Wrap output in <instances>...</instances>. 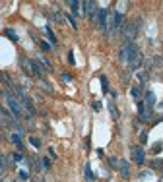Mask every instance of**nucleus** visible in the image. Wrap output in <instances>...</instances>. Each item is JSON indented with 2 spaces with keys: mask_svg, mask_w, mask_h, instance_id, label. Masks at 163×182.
<instances>
[{
  "mask_svg": "<svg viewBox=\"0 0 163 182\" xmlns=\"http://www.w3.org/2000/svg\"><path fill=\"white\" fill-rule=\"evenodd\" d=\"M118 60L124 62V64H130L132 70H138L140 64H142V56H140V51H138V45H136L134 41L126 43L124 47L118 51Z\"/></svg>",
  "mask_w": 163,
  "mask_h": 182,
  "instance_id": "nucleus-1",
  "label": "nucleus"
},
{
  "mask_svg": "<svg viewBox=\"0 0 163 182\" xmlns=\"http://www.w3.org/2000/svg\"><path fill=\"white\" fill-rule=\"evenodd\" d=\"M4 97H6V103H8V108L12 111L14 118H19L22 116V103H19V99H16L14 95L10 93L8 89H4Z\"/></svg>",
  "mask_w": 163,
  "mask_h": 182,
  "instance_id": "nucleus-2",
  "label": "nucleus"
},
{
  "mask_svg": "<svg viewBox=\"0 0 163 182\" xmlns=\"http://www.w3.org/2000/svg\"><path fill=\"white\" fill-rule=\"evenodd\" d=\"M154 116V111H149L144 105V101H138V120L140 122H149Z\"/></svg>",
  "mask_w": 163,
  "mask_h": 182,
  "instance_id": "nucleus-3",
  "label": "nucleus"
},
{
  "mask_svg": "<svg viewBox=\"0 0 163 182\" xmlns=\"http://www.w3.org/2000/svg\"><path fill=\"white\" fill-rule=\"evenodd\" d=\"M97 12H99V4H97V2H84V4H82V14L89 16L91 19H95Z\"/></svg>",
  "mask_w": 163,
  "mask_h": 182,
  "instance_id": "nucleus-4",
  "label": "nucleus"
},
{
  "mask_svg": "<svg viewBox=\"0 0 163 182\" xmlns=\"http://www.w3.org/2000/svg\"><path fill=\"white\" fill-rule=\"evenodd\" d=\"M136 31H138V27H136V24H134V21H128V24H126L124 27L121 29V33H122V37H124V39H126V41H128V43H130L132 39H134Z\"/></svg>",
  "mask_w": 163,
  "mask_h": 182,
  "instance_id": "nucleus-5",
  "label": "nucleus"
},
{
  "mask_svg": "<svg viewBox=\"0 0 163 182\" xmlns=\"http://www.w3.org/2000/svg\"><path fill=\"white\" fill-rule=\"evenodd\" d=\"M132 159H134V163L136 165H144V161H146V151H144V147H132Z\"/></svg>",
  "mask_w": 163,
  "mask_h": 182,
  "instance_id": "nucleus-6",
  "label": "nucleus"
},
{
  "mask_svg": "<svg viewBox=\"0 0 163 182\" xmlns=\"http://www.w3.org/2000/svg\"><path fill=\"white\" fill-rule=\"evenodd\" d=\"M122 24H124V16L122 12H113V31H121L122 29Z\"/></svg>",
  "mask_w": 163,
  "mask_h": 182,
  "instance_id": "nucleus-7",
  "label": "nucleus"
},
{
  "mask_svg": "<svg viewBox=\"0 0 163 182\" xmlns=\"http://www.w3.org/2000/svg\"><path fill=\"white\" fill-rule=\"evenodd\" d=\"M144 105L149 108V111H154V107H155V95H154V91H146Z\"/></svg>",
  "mask_w": 163,
  "mask_h": 182,
  "instance_id": "nucleus-8",
  "label": "nucleus"
},
{
  "mask_svg": "<svg viewBox=\"0 0 163 182\" xmlns=\"http://www.w3.org/2000/svg\"><path fill=\"white\" fill-rule=\"evenodd\" d=\"M45 33H47V39H49V43H51V47H56V45H58V39H56V35L52 33L51 25H45Z\"/></svg>",
  "mask_w": 163,
  "mask_h": 182,
  "instance_id": "nucleus-9",
  "label": "nucleus"
},
{
  "mask_svg": "<svg viewBox=\"0 0 163 182\" xmlns=\"http://www.w3.org/2000/svg\"><path fill=\"white\" fill-rule=\"evenodd\" d=\"M68 6H70V10H72V12H70L72 16H82V4H80V2H76V0H70Z\"/></svg>",
  "mask_w": 163,
  "mask_h": 182,
  "instance_id": "nucleus-10",
  "label": "nucleus"
},
{
  "mask_svg": "<svg viewBox=\"0 0 163 182\" xmlns=\"http://www.w3.org/2000/svg\"><path fill=\"white\" fill-rule=\"evenodd\" d=\"M118 171H121L122 178H128V176H130V163H128V161H121V167H118Z\"/></svg>",
  "mask_w": 163,
  "mask_h": 182,
  "instance_id": "nucleus-11",
  "label": "nucleus"
},
{
  "mask_svg": "<svg viewBox=\"0 0 163 182\" xmlns=\"http://www.w3.org/2000/svg\"><path fill=\"white\" fill-rule=\"evenodd\" d=\"M84 176H85L88 182H95V174H93L91 165H89V163H85V167H84Z\"/></svg>",
  "mask_w": 163,
  "mask_h": 182,
  "instance_id": "nucleus-12",
  "label": "nucleus"
},
{
  "mask_svg": "<svg viewBox=\"0 0 163 182\" xmlns=\"http://www.w3.org/2000/svg\"><path fill=\"white\" fill-rule=\"evenodd\" d=\"M4 35H6V37H8V39H10L12 43H19V37H18V33H16V31H14L12 27L4 29Z\"/></svg>",
  "mask_w": 163,
  "mask_h": 182,
  "instance_id": "nucleus-13",
  "label": "nucleus"
},
{
  "mask_svg": "<svg viewBox=\"0 0 163 182\" xmlns=\"http://www.w3.org/2000/svg\"><path fill=\"white\" fill-rule=\"evenodd\" d=\"M10 141L18 145V149H23V143H22V134H19V132H16V134H12V136H10Z\"/></svg>",
  "mask_w": 163,
  "mask_h": 182,
  "instance_id": "nucleus-14",
  "label": "nucleus"
},
{
  "mask_svg": "<svg viewBox=\"0 0 163 182\" xmlns=\"http://www.w3.org/2000/svg\"><path fill=\"white\" fill-rule=\"evenodd\" d=\"M31 39H33L35 43H37V45H39V47H41L45 52H47V51H51V49H52V47H51V43H47V41H41V39H37L35 35H33V33H31Z\"/></svg>",
  "mask_w": 163,
  "mask_h": 182,
  "instance_id": "nucleus-15",
  "label": "nucleus"
},
{
  "mask_svg": "<svg viewBox=\"0 0 163 182\" xmlns=\"http://www.w3.org/2000/svg\"><path fill=\"white\" fill-rule=\"evenodd\" d=\"M99 81H101V91L107 95L109 91H111V89H109V79H107V76H103V74H101V76H99Z\"/></svg>",
  "mask_w": 163,
  "mask_h": 182,
  "instance_id": "nucleus-16",
  "label": "nucleus"
},
{
  "mask_svg": "<svg viewBox=\"0 0 163 182\" xmlns=\"http://www.w3.org/2000/svg\"><path fill=\"white\" fill-rule=\"evenodd\" d=\"M130 95H132L134 99H138V101H140V97H142V87H140V85H134V87L130 89Z\"/></svg>",
  "mask_w": 163,
  "mask_h": 182,
  "instance_id": "nucleus-17",
  "label": "nucleus"
},
{
  "mask_svg": "<svg viewBox=\"0 0 163 182\" xmlns=\"http://www.w3.org/2000/svg\"><path fill=\"white\" fill-rule=\"evenodd\" d=\"M0 79H2V84L4 85H14V81H12V78H10L6 72H0Z\"/></svg>",
  "mask_w": 163,
  "mask_h": 182,
  "instance_id": "nucleus-18",
  "label": "nucleus"
},
{
  "mask_svg": "<svg viewBox=\"0 0 163 182\" xmlns=\"http://www.w3.org/2000/svg\"><path fill=\"white\" fill-rule=\"evenodd\" d=\"M41 85H43V89H45V91H47V93H49V95H52V93H55V91H52V85L49 84V81H47L45 78L41 79Z\"/></svg>",
  "mask_w": 163,
  "mask_h": 182,
  "instance_id": "nucleus-19",
  "label": "nucleus"
},
{
  "mask_svg": "<svg viewBox=\"0 0 163 182\" xmlns=\"http://www.w3.org/2000/svg\"><path fill=\"white\" fill-rule=\"evenodd\" d=\"M37 62H39V64L43 66V68H47V70H51V68H52V66H51V62L47 60L45 56H39V58H37Z\"/></svg>",
  "mask_w": 163,
  "mask_h": 182,
  "instance_id": "nucleus-20",
  "label": "nucleus"
},
{
  "mask_svg": "<svg viewBox=\"0 0 163 182\" xmlns=\"http://www.w3.org/2000/svg\"><path fill=\"white\" fill-rule=\"evenodd\" d=\"M107 107H109V111H111L113 118H115V120H118V112H116V107H115V103H107Z\"/></svg>",
  "mask_w": 163,
  "mask_h": 182,
  "instance_id": "nucleus-21",
  "label": "nucleus"
},
{
  "mask_svg": "<svg viewBox=\"0 0 163 182\" xmlns=\"http://www.w3.org/2000/svg\"><path fill=\"white\" fill-rule=\"evenodd\" d=\"M51 19H55V21H62V14L58 12V10H52V14H51Z\"/></svg>",
  "mask_w": 163,
  "mask_h": 182,
  "instance_id": "nucleus-22",
  "label": "nucleus"
},
{
  "mask_svg": "<svg viewBox=\"0 0 163 182\" xmlns=\"http://www.w3.org/2000/svg\"><path fill=\"white\" fill-rule=\"evenodd\" d=\"M8 168V159L4 155H0V171H6Z\"/></svg>",
  "mask_w": 163,
  "mask_h": 182,
  "instance_id": "nucleus-23",
  "label": "nucleus"
},
{
  "mask_svg": "<svg viewBox=\"0 0 163 182\" xmlns=\"http://www.w3.org/2000/svg\"><path fill=\"white\" fill-rule=\"evenodd\" d=\"M29 141H31L33 147H37V149L41 147V140H39V138H35V136H31V138H29Z\"/></svg>",
  "mask_w": 163,
  "mask_h": 182,
  "instance_id": "nucleus-24",
  "label": "nucleus"
},
{
  "mask_svg": "<svg viewBox=\"0 0 163 182\" xmlns=\"http://www.w3.org/2000/svg\"><path fill=\"white\" fill-rule=\"evenodd\" d=\"M109 163H111L113 168H118V167H121V161H118L116 157H111V159H109Z\"/></svg>",
  "mask_w": 163,
  "mask_h": 182,
  "instance_id": "nucleus-25",
  "label": "nucleus"
},
{
  "mask_svg": "<svg viewBox=\"0 0 163 182\" xmlns=\"http://www.w3.org/2000/svg\"><path fill=\"white\" fill-rule=\"evenodd\" d=\"M66 18H68V21H70V25H72V27H74V29H78V24H76V18H74V16H72V14H68Z\"/></svg>",
  "mask_w": 163,
  "mask_h": 182,
  "instance_id": "nucleus-26",
  "label": "nucleus"
},
{
  "mask_svg": "<svg viewBox=\"0 0 163 182\" xmlns=\"http://www.w3.org/2000/svg\"><path fill=\"white\" fill-rule=\"evenodd\" d=\"M41 165H43V168H45V171H49V168H51V159H43V161H41Z\"/></svg>",
  "mask_w": 163,
  "mask_h": 182,
  "instance_id": "nucleus-27",
  "label": "nucleus"
},
{
  "mask_svg": "<svg viewBox=\"0 0 163 182\" xmlns=\"http://www.w3.org/2000/svg\"><path fill=\"white\" fill-rule=\"evenodd\" d=\"M138 78H140V81H142V84H146V81H148V72H140Z\"/></svg>",
  "mask_w": 163,
  "mask_h": 182,
  "instance_id": "nucleus-28",
  "label": "nucleus"
},
{
  "mask_svg": "<svg viewBox=\"0 0 163 182\" xmlns=\"http://www.w3.org/2000/svg\"><path fill=\"white\" fill-rule=\"evenodd\" d=\"M62 81H66V84H70V81H72V76H70L68 72H62Z\"/></svg>",
  "mask_w": 163,
  "mask_h": 182,
  "instance_id": "nucleus-29",
  "label": "nucleus"
},
{
  "mask_svg": "<svg viewBox=\"0 0 163 182\" xmlns=\"http://www.w3.org/2000/svg\"><path fill=\"white\" fill-rule=\"evenodd\" d=\"M140 141H142V143L148 141V132H146V130H142V134H140Z\"/></svg>",
  "mask_w": 163,
  "mask_h": 182,
  "instance_id": "nucleus-30",
  "label": "nucleus"
},
{
  "mask_svg": "<svg viewBox=\"0 0 163 182\" xmlns=\"http://www.w3.org/2000/svg\"><path fill=\"white\" fill-rule=\"evenodd\" d=\"M68 64H72V66L76 64V60H74V52H72V51L68 52Z\"/></svg>",
  "mask_w": 163,
  "mask_h": 182,
  "instance_id": "nucleus-31",
  "label": "nucleus"
},
{
  "mask_svg": "<svg viewBox=\"0 0 163 182\" xmlns=\"http://www.w3.org/2000/svg\"><path fill=\"white\" fill-rule=\"evenodd\" d=\"M19 180H29V174L25 171H19Z\"/></svg>",
  "mask_w": 163,
  "mask_h": 182,
  "instance_id": "nucleus-32",
  "label": "nucleus"
},
{
  "mask_svg": "<svg viewBox=\"0 0 163 182\" xmlns=\"http://www.w3.org/2000/svg\"><path fill=\"white\" fill-rule=\"evenodd\" d=\"M101 107H103L101 101H95V103H93V111H101Z\"/></svg>",
  "mask_w": 163,
  "mask_h": 182,
  "instance_id": "nucleus-33",
  "label": "nucleus"
},
{
  "mask_svg": "<svg viewBox=\"0 0 163 182\" xmlns=\"http://www.w3.org/2000/svg\"><path fill=\"white\" fill-rule=\"evenodd\" d=\"M49 155H51V159H56V151L52 147H49Z\"/></svg>",
  "mask_w": 163,
  "mask_h": 182,
  "instance_id": "nucleus-34",
  "label": "nucleus"
},
{
  "mask_svg": "<svg viewBox=\"0 0 163 182\" xmlns=\"http://www.w3.org/2000/svg\"><path fill=\"white\" fill-rule=\"evenodd\" d=\"M22 159H23V153H16L14 155V161H22Z\"/></svg>",
  "mask_w": 163,
  "mask_h": 182,
  "instance_id": "nucleus-35",
  "label": "nucleus"
},
{
  "mask_svg": "<svg viewBox=\"0 0 163 182\" xmlns=\"http://www.w3.org/2000/svg\"><path fill=\"white\" fill-rule=\"evenodd\" d=\"M161 147H163V143H155V147H154V153H159V149H161Z\"/></svg>",
  "mask_w": 163,
  "mask_h": 182,
  "instance_id": "nucleus-36",
  "label": "nucleus"
},
{
  "mask_svg": "<svg viewBox=\"0 0 163 182\" xmlns=\"http://www.w3.org/2000/svg\"><path fill=\"white\" fill-rule=\"evenodd\" d=\"M154 122H163V114H159V116H157V118H155V120H154Z\"/></svg>",
  "mask_w": 163,
  "mask_h": 182,
  "instance_id": "nucleus-37",
  "label": "nucleus"
},
{
  "mask_svg": "<svg viewBox=\"0 0 163 182\" xmlns=\"http://www.w3.org/2000/svg\"><path fill=\"white\" fill-rule=\"evenodd\" d=\"M0 176H2V171H0Z\"/></svg>",
  "mask_w": 163,
  "mask_h": 182,
  "instance_id": "nucleus-38",
  "label": "nucleus"
}]
</instances>
